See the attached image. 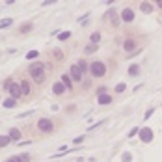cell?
Masks as SVG:
<instances>
[{
    "label": "cell",
    "instance_id": "1",
    "mask_svg": "<svg viewBox=\"0 0 162 162\" xmlns=\"http://www.w3.org/2000/svg\"><path fill=\"white\" fill-rule=\"evenodd\" d=\"M28 73L30 77H32L34 82H37V84H41V82H45V65L39 64V62H35L28 67Z\"/></svg>",
    "mask_w": 162,
    "mask_h": 162
},
{
    "label": "cell",
    "instance_id": "2",
    "mask_svg": "<svg viewBox=\"0 0 162 162\" xmlns=\"http://www.w3.org/2000/svg\"><path fill=\"white\" fill-rule=\"evenodd\" d=\"M89 73H92V77L101 78V77L106 75V65L102 64V62H92V64H89Z\"/></svg>",
    "mask_w": 162,
    "mask_h": 162
},
{
    "label": "cell",
    "instance_id": "3",
    "mask_svg": "<svg viewBox=\"0 0 162 162\" xmlns=\"http://www.w3.org/2000/svg\"><path fill=\"white\" fill-rule=\"evenodd\" d=\"M37 129L41 130V132H52V130H54V123L49 119V117H41V119L37 121Z\"/></svg>",
    "mask_w": 162,
    "mask_h": 162
},
{
    "label": "cell",
    "instance_id": "4",
    "mask_svg": "<svg viewBox=\"0 0 162 162\" xmlns=\"http://www.w3.org/2000/svg\"><path fill=\"white\" fill-rule=\"evenodd\" d=\"M69 77H71V80H75V82H82V80H84V73L80 71L78 65H71L69 67Z\"/></svg>",
    "mask_w": 162,
    "mask_h": 162
},
{
    "label": "cell",
    "instance_id": "5",
    "mask_svg": "<svg viewBox=\"0 0 162 162\" xmlns=\"http://www.w3.org/2000/svg\"><path fill=\"white\" fill-rule=\"evenodd\" d=\"M140 140L142 142H145V144H149V142L153 140V130L149 129V127H144V129H140Z\"/></svg>",
    "mask_w": 162,
    "mask_h": 162
},
{
    "label": "cell",
    "instance_id": "6",
    "mask_svg": "<svg viewBox=\"0 0 162 162\" xmlns=\"http://www.w3.org/2000/svg\"><path fill=\"white\" fill-rule=\"evenodd\" d=\"M7 92H9V95L13 97L15 101H17V99L22 95V92H21V86H19V84H15V82H11V86L7 88Z\"/></svg>",
    "mask_w": 162,
    "mask_h": 162
},
{
    "label": "cell",
    "instance_id": "7",
    "mask_svg": "<svg viewBox=\"0 0 162 162\" xmlns=\"http://www.w3.org/2000/svg\"><path fill=\"white\" fill-rule=\"evenodd\" d=\"M121 21H123V22H132L134 21V11H132V7H125V9L121 11Z\"/></svg>",
    "mask_w": 162,
    "mask_h": 162
},
{
    "label": "cell",
    "instance_id": "8",
    "mask_svg": "<svg viewBox=\"0 0 162 162\" xmlns=\"http://www.w3.org/2000/svg\"><path fill=\"white\" fill-rule=\"evenodd\" d=\"M136 49V41H134L132 37H127L123 43V50H127V52H132V50Z\"/></svg>",
    "mask_w": 162,
    "mask_h": 162
},
{
    "label": "cell",
    "instance_id": "9",
    "mask_svg": "<svg viewBox=\"0 0 162 162\" xmlns=\"http://www.w3.org/2000/svg\"><path fill=\"white\" fill-rule=\"evenodd\" d=\"M65 86L62 84V80H58V82H54V86H52V92H54V95H62V93L65 92Z\"/></svg>",
    "mask_w": 162,
    "mask_h": 162
},
{
    "label": "cell",
    "instance_id": "10",
    "mask_svg": "<svg viewBox=\"0 0 162 162\" xmlns=\"http://www.w3.org/2000/svg\"><path fill=\"white\" fill-rule=\"evenodd\" d=\"M104 19H114V21H112V24H114V26H117V24H119V19H121V17H117V13H116V11H114V9H110L108 13L104 15Z\"/></svg>",
    "mask_w": 162,
    "mask_h": 162
},
{
    "label": "cell",
    "instance_id": "11",
    "mask_svg": "<svg viewBox=\"0 0 162 162\" xmlns=\"http://www.w3.org/2000/svg\"><path fill=\"white\" fill-rule=\"evenodd\" d=\"M7 136H9L13 142H17V140H21V130L15 129V127H11V129H9V132H7Z\"/></svg>",
    "mask_w": 162,
    "mask_h": 162
},
{
    "label": "cell",
    "instance_id": "12",
    "mask_svg": "<svg viewBox=\"0 0 162 162\" xmlns=\"http://www.w3.org/2000/svg\"><path fill=\"white\" fill-rule=\"evenodd\" d=\"M60 80H62V84H64L67 89H73V80H71V77H69V75H62V78H60Z\"/></svg>",
    "mask_w": 162,
    "mask_h": 162
},
{
    "label": "cell",
    "instance_id": "13",
    "mask_svg": "<svg viewBox=\"0 0 162 162\" xmlns=\"http://www.w3.org/2000/svg\"><path fill=\"white\" fill-rule=\"evenodd\" d=\"M21 92H22V95H30V92H32V88H30V84H28V80H21Z\"/></svg>",
    "mask_w": 162,
    "mask_h": 162
},
{
    "label": "cell",
    "instance_id": "14",
    "mask_svg": "<svg viewBox=\"0 0 162 162\" xmlns=\"http://www.w3.org/2000/svg\"><path fill=\"white\" fill-rule=\"evenodd\" d=\"M97 101H99V104H110V102H112V97H110L108 93H102V95L97 97Z\"/></svg>",
    "mask_w": 162,
    "mask_h": 162
},
{
    "label": "cell",
    "instance_id": "15",
    "mask_svg": "<svg viewBox=\"0 0 162 162\" xmlns=\"http://www.w3.org/2000/svg\"><path fill=\"white\" fill-rule=\"evenodd\" d=\"M140 9L144 11V13H151V11H153V4L151 2H142L140 4Z\"/></svg>",
    "mask_w": 162,
    "mask_h": 162
},
{
    "label": "cell",
    "instance_id": "16",
    "mask_svg": "<svg viewBox=\"0 0 162 162\" xmlns=\"http://www.w3.org/2000/svg\"><path fill=\"white\" fill-rule=\"evenodd\" d=\"M129 75H130V77H138V75H140V67H138L136 64H132L129 67Z\"/></svg>",
    "mask_w": 162,
    "mask_h": 162
},
{
    "label": "cell",
    "instance_id": "17",
    "mask_svg": "<svg viewBox=\"0 0 162 162\" xmlns=\"http://www.w3.org/2000/svg\"><path fill=\"white\" fill-rule=\"evenodd\" d=\"M89 41H92V45H99V41H101V32H93L92 37H89Z\"/></svg>",
    "mask_w": 162,
    "mask_h": 162
},
{
    "label": "cell",
    "instance_id": "18",
    "mask_svg": "<svg viewBox=\"0 0 162 162\" xmlns=\"http://www.w3.org/2000/svg\"><path fill=\"white\" fill-rule=\"evenodd\" d=\"M11 138L7 136V134H4V136H0V147H6V145H9Z\"/></svg>",
    "mask_w": 162,
    "mask_h": 162
},
{
    "label": "cell",
    "instance_id": "19",
    "mask_svg": "<svg viewBox=\"0 0 162 162\" xmlns=\"http://www.w3.org/2000/svg\"><path fill=\"white\" fill-rule=\"evenodd\" d=\"M15 104H17V101H15L13 97H7L6 101H4V106H6V108H13Z\"/></svg>",
    "mask_w": 162,
    "mask_h": 162
},
{
    "label": "cell",
    "instance_id": "20",
    "mask_svg": "<svg viewBox=\"0 0 162 162\" xmlns=\"http://www.w3.org/2000/svg\"><path fill=\"white\" fill-rule=\"evenodd\" d=\"M97 49H99L97 45H92V43H89V45H86L84 52H86V54H93V52H97Z\"/></svg>",
    "mask_w": 162,
    "mask_h": 162
},
{
    "label": "cell",
    "instance_id": "21",
    "mask_svg": "<svg viewBox=\"0 0 162 162\" xmlns=\"http://www.w3.org/2000/svg\"><path fill=\"white\" fill-rule=\"evenodd\" d=\"M77 65H78V67H80V71H82V73H84V75H86V73H88V69H89V65H88V64H86V62H84V60H80V62H78V64H77Z\"/></svg>",
    "mask_w": 162,
    "mask_h": 162
},
{
    "label": "cell",
    "instance_id": "22",
    "mask_svg": "<svg viewBox=\"0 0 162 162\" xmlns=\"http://www.w3.org/2000/svg\"><path fill=\"white\" fill-rule=\"evenodd\" d=\"M71 37V32L69 30H65V32H62L60 35H58V39H60V41H65V39H69Z\"/></svg>",
    "mask_w": 162,
    "mask_h": 162
},
{
    "label": "cell",
    "instance_id": "23",
    "mask_svg": "<svg viewBox=\"0 0 162 162\" xmlns=\"http://www.w3.org/2000/svg\"><path fill=\"white\" fill-rule=\"evenodd\" d=\"M39 56V50H30L28 54H26V60H34V58Z\"/></svg>",
    "mask_w": 162,
    "mask_h": 162
},
{
    "label": "cell",
    "instance_id": "24",
    "mask_svg": "<svg viewBox=\"0 0 162 162\" xmlns=\"http://www.w3.org/2000/svg\"><path fill=\"white\" fill-rule=\"evenodd\" d=\"M32 28H34V24H32V22H28V24H22V26H21V32L26 34V32H30Z\"/></svg>",
    "mask_w": 162,
    "mask_h": 162
},
{
    "label": "cell",
    "instance_id": "25",
    "mask_svg": "<svg viewBox=\"0 0 162 162\" xmlns=\"http://www.w3.org/2000/svg\"><path fill=\"white\" fill-rule=\"evenodd\" d=\"M11 22H13V19H2L0 21V28H6V26H9Z\"/></svg>",
    "mask_w": 162,
    "mask_h": 162
},
{
    "label": "cell",
    "instance_id": "26",
    "mask_svg": "<svg viewBox=\"0 0 162 162\" xmlns=\"http://www.w3.org/2000/svg\"><path fill=\"white\" fill-rule=\"evenodd\" d=\"M125 88H127V86H125L123 82H119V84L116 86V93H123V92H125Z\"/></svg>",
    "mask_w": 162,
    "mask_h": 162
},
{
    "label": "cell",
    "instance_id": "27",
    "mask_svg": "<svg viewBox=\"0 0 162 162\" xmlns=\"http://www.w3.org/2000/svg\"><path fill=\"white\" fill-rule=\"evenodd\" d=\"M121 160H123V162H132V155H130V153H123Z\"/></svg>",
    "mask_w": 162,
    "mask_h": 162
},
{
    "label": "cell",
    "instance_id": "28",
    "mask_svg": "<svg viewBox=\"0 0 162 162\" xmlns=\"http://www.w3.org/2000/svg\"><path fill=\"white\" fill-rule=\"evenodd\" d=\"M17 159H19V162H30V157L28 155H22V153H21V155H17Z\"/></svg>",
    "mask_w": 162,
    "mask_h": 162
},
{
    "label": "cell",
    "instance_id": "29",
    "mask_svg": "<svg viewBox=\"0 0 162 162\" xmlns=\"http://www.w3.org/2000/svg\"><path fill=\"white\" fill-rule=\"evenodd\" d=\"M84 140H86V136H84V134H82V136L75 138V140H73V144H77V145H78V144H82V142H84Z\"/></svg>",
    "mask_w": 162,
    "mask_h": 162
},
{
    "label": "cell",
    "instance_id": "30",
    "mask_svg": "<svg viewBox=\"0 0 162 162\" xmlns=\"http://www.w3.org/2000/svg\"><path fill=\"white\" fill-rule=\"evenodd\" d=\"M138 132H140V129H138V127H132V130H130V132H129V138H132V136H136V134Z\"/></svg>",
    "mask_w": 162,
    "mask_h": 162
},
{
    "label": "cell",
    "instance_id": "31",
    "mask_svg": "<svg viewBox=\"0 0 162 162\" xmlns=\"http://www.w3.org/2000/svg\"><path fill=\"white\" fill-rule=\"evenodd\" d=\"M151 116H153V108H149V110H147V112H145V114H144V119H145V121H147V119H149V117H151Z\"/></svg>",
    "mask_w": 162,
    "mask_h": 162
},
{
    "label": "cell",
    "instance_id": "32",
    "mask_svg": "<svg viewBox=\"0 0 162 162\" xmlns=\"http://www.w3.org/2000/svg\"><path fill=\"white\" fill-rule=\"evenodd\" d=\"M54 0H45V2H41V6H52Z\"/></svg>",
    "mask_w": 162,
    "mask_h": 162
},
{
    "label": "cell",
    "instance_id": "33",
    "mask_svg": "<svg viewBox=\"0 0 162 162\" xmlns=\"http://www.w3.org/2000/svg\"><path fill=\"white\" fill-rule=\"evenodd\" d=\"M102 93H106V88H104V86H102V88H99V89H97V95H102Z\"/></svg>",
    "mask_w": 162,
    "mask_h": 162
},
{
    "label": "cell",
    "instance_id": "34",
    "mask_svg": "<svg viewBox=\"0 0 162 162\" xmlns=\"http://www.w3.org/2000/svg\"><path fill=\"white\" fill-rule=\"evenodd\" d=\"M34 112V110H28V112H22L21 114V116H19V117H26V116H30V114H32Z\"/></svg>",
    "mask_w": 162,
    "mask_h": 162
},
{
    "label": "cell",
    "instance_id": "35",
    "mask_svg": "<svg viewBox=\"0 0 162 162\" xmlns=\"http://www.w3.org/2000/svg\"><path fill=\"white\" fill-rule=\"evenodd\" d=\"M99 125H102V121H97V123H93V125H92V127H89V130H92V129H97V127H99Z\"/></svg>",
    "mask_w": 162,
    "mask_h": 162
},
{
    "label": "cell",
    "instance_id": "36",
    "mask_svg": "<svg viewBox=\"0 0 162 162\" xmlns=\"http://www.w3.org/2000/svg\"><path fill=\"white\" fill-rule=\"evenodd\" d=\"M54 56H56L58 60H60V58H62V52H60V50H54Z\"/></svg>",
    "mask_w": 162,
    "mask_h": 162
},
{
    "label": "cell",
    "instance_id": "37",
    "mask_svg": "<svg viewBox=\"0 0 162 162\" xmlns=\"http://www.w3.org/2000/svg\"><path fill=\"white\" fill-rule=\"evenodd\" d=\"M11 162H19V159H17V155H15V157H11Z\"/></svg>",
    "mask_w": 162,
    "mask_h": 162
},
{
    "label": "cell",
    "instance_id": "38",
    "mask_svg": "<svg viewBox=\"0 0 162 162\" xmlns=\"http://www.w3.org/2000/svg\"><path fill=\"white\" fill-rule=\"evenodd\" d=\"M157 6H159L160 9H162V0H159V2H157Z\"/></svg>",
    "mask_w": 162,
    "mask_h": 162
},
{
    "label": "cell",
    "instance_id": "39",
    "mask_svg": "<svg viewBox=\"0 0 162 162\" xmlns=\"http://www.w3.org/2000/svg\"><path fill=\"white\" fill-rule=\"evenodd\" d=\"M6 162H11V159H7V160H6Z\"/></svg>",
    "mask_w": 162,
    "mask_h": 162
}]
</instances>
